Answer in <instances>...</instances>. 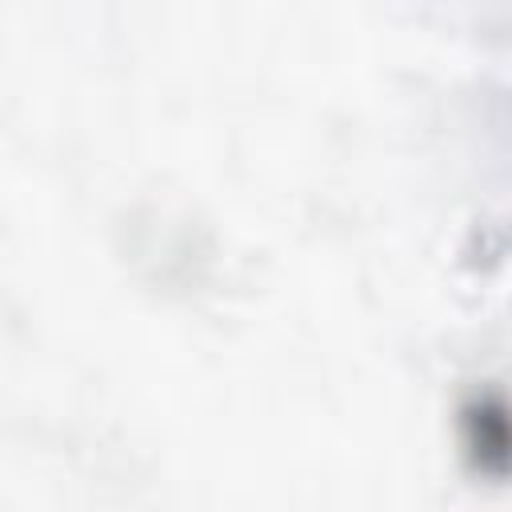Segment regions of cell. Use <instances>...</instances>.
Segmentation results:
<instances>
[{"label": "cell", "instance_id": "6da1fadb", "mask_svg": "<svg viewBox=\"0 0 512 512\" xmlns=\"http://www.w3.org/2000/svg\"><path fill=\"white\" fill-rule=\"evenodd\" d=\"M472 428H476V448L480 460L492 464V456H500V468L512 460V420L504 412L492 408H476L472 412Z\"/></svg>", "mask_w": 512, "mask_h": 512}]
</instances>
